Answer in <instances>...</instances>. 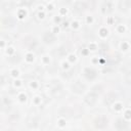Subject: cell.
Segmentation results:
<instances>
[{"label":"cell","mask_w":131,"mask_h":131,"mask_svg":"<svg viewBox=\"0 0 131 131\" xmlns=\"http://www.w3.org/2000/svg\"><path fill=\"white\" fill-rule=\"evenodd\" d=\"M72 89H73V91H74V92H76V93L80 94V93L84 92V90H85V85H84V84H82L81 82L77 81V82H75V83L72 85Z\"/></svg>","instance_id":"6da1fadb"},{"label":"cell","mask_w":131,"mask_h":131,"mask_svg":"<svg viewBox=\"0 0 131 131\" xmlns=\"http://www.w3.org/2000/svg\"><path fill=\"white\" fill-rule=\"evenodd\" d=\"M125 81L128 83V84H131V73H127L125 75Z\"/></svg>","instance_id":"7c38bea8"},{"label":"cell","mask_w":131,"mask_h":131,"mask_svg":"<svg viewBox=\"0 0 131 131\" xmlns=\"http://www.w3.org/2000/svg\"><path fill=\"white\" fill-rule=\"evenodd\" d=\"M43 40L46 42V43H52L54 40H55V37L52 33H46L43 37Z\"/></svg>","instance_id":"8992f818"},{"label":"cell","mask_w":131,"mask_h":131,"mask_svg":"<svg viewBox=\"0 0 131 131\" xmlns=\"http://www.w3.org/2000/svg\"><path fill=\"white\" fill-rule=\"evenodd\" d=\"M102 10H103L104 12H110V11H112V4H111L110 2H105V3L103 4V6H102Z\"/></svg>","instance_id":"30bf717a"},{"label":"cell","mask_w":131,"mask_h":131,"mask_svg":"<svg viewBox=\"0 0 131 131\" xmlns=\"http://www.w3.org/2000/svg\"><path fill=\"white\" fill-rule=\"evenodd\" d=\"M116 97H117V95L115 93H108L104 98V103L105 104H112L116 100Z\"/></svg>","instance_id":"277c9868"},{"label":"cell","mask_w":131,"mask_h":131,"mask_svg":"<svg viewBox=\"0 0 131 131\" xmlns=\"http://www.w3.org/2000/svg\"><path fill=\"white\" fill-rule=\"evenodd\" d=\"M33 2H34V0H23V3L24 4H27V5H30Z\"/></svg>","instance_id":"4fadbf2b"},{"label":"cell","mask_w":131,"mask_h":131,"mask_svg":"<svg viewBox=\"0 0 131 131\" xmlns=\"http://www.w3.org/2000/svg\"><path fill=\"white\" fill-rule=\"evenodd\" d=\"M101 89H102V88H101V86H98V85H97V86H95V87L92 89V92L98 95V94L101 92Z\"/></svg>","instance_id":"8fae6325"},{"label":"cell","mask_w":131,"mask_h":131,"mask_svg":"<svg viewBox=\"0 0 131 131\" xmlns=\"http://www.w3.org/2000/svg\"><path fill=\"white\" fill-rule=\"evenodd\" d=\"M96 97H97V94H95V93H93V92L91 91V93H89V94L85 97V101H86L87 104L93 105V104L95 103V101H96Z\"/></svg>","instance_id":"3957f363"},{"label":"cell","mask_w":131,"mask_h":131,"mask_svg":"<svg viewBox=\"0 0 131 131\" xmlns=\"http://www.w3.org/2000/svg\"><path fill=\"white\" fill-rule=\"evenodd\" d=\"M85 76H86V78L87 79H90V80H92L93 78H95V76H96V72L94 71V70H92V69H86L85 70Z\"/></svg>","instance_id":"5b68a950"},{"label":"cell","mask_w":131,"mask_h":131,"mask_svg":"<svg viewBox=\"0 0 131 131\" xmlns=\"http://www.w3.org/2000/svg\"><path fill=\"white\" fill-rule=\"evenodd\" d=\"M120 7L121 9H124V10L131 8V0H122L120 2Z\"/></svg>","instance_id":"52a82bcc"},{"label":"cell","mask_w":131,"mask_h":131,"mask_svg":"<svg viewBox=\"0 0 131 131\" xmlns=\"http://www.w3.org/2000/svg\"><path fill=\"white\" fill-rule=\"evenodd\" d=\"M95 126L97 128H99V129L106 127L107 126V119L105 117H103V116L102 117H98L96 119V121H95Z\"/></svg>","instance_id":"7a4b0ae2"},{"label":"cell","mask_w":131,"mask_h":131,"mask_svg":"<svg viewBox=\"0 0 131 131\" xmlns=\"http://www.w3.org/2000/svg\"><path fill=\"white\" fill-rule=\"evenodd\" d=\"M85 8H86V6H85L84 3H82V2H78V3H76L74 9H75V11H77V12H81V11H83Z\"/></svg>","instance_id":"9c48e42d"},{"label":"cell","mask_w":131,"mask_h":131,"mask_svg":"<svg viewBox=\"0 0 131 131\" xmlns=\"http://www.w3.org/2000/svg\"><path fill=\"white\" fill-rule=\"evenodd\" d=\"M116 126H117V128H118L119 130L127 129V127H128L127 123H126L125 121H123V120H118V121H117V123H116Z\"/></svg>","instance_id":"ba28073f"}]
</instances>
